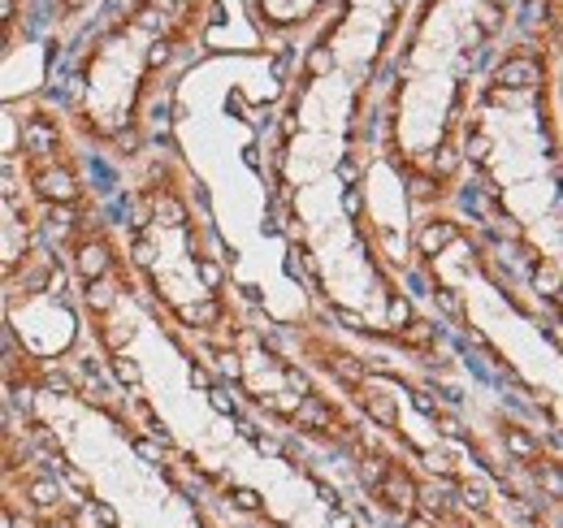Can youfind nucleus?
<instances>
[{"label":"nucleus","instance_id":"nucleus-4","mask_svg":"<svg viewBox=\"0 0 563 528\" xmlns=\"http://www.w3.org/2000/svg\"><path fill=\"white\" fill-rule=\"evenodd\" d=\"M187 53L152 13L126 4L96 35L74 87V127L96 143H118L140 127L147 91L161 82L169 62Z\"/></svg>","mask_w":563,"mask_h":528},{"label":"nucleus","instance_id":"nucleus-1","mask_svg":"<svg viewBox=\"0 0 563 528\" xmlns=\"http://www.w3.org/2000/svg\"><path fill=\"white\" fill-rule=\"evenodd\" d=\"M516 0H417L395 40L390 165L417 199L451 191L460 127L486 82L482 69L507 35Z\"/></svg>","mask_w":563,"mask_h":528},{"label":"nucleus","instance_id":"nucleus-6","mask_svg":"<svg viewBox=\"0 0 563 528\" xmlns=\"http://www.w3.org/2000/svg\"><path fill=\"white\" fill-rule=\"evenodd\" d=\"M4 321L18 333V346L44 364V360H57L74 346V333H78V321H74L70 304L62 299V277H53V268L31 282L22 273V286L9 295L4 304Z\"/></svg>","mask_w":563,"mask_h":528},{"label":"nucleus","instance_id":"nucleus-10","mask_svg":"<svg viewBox=\"0 0 563 528\" xmlns=\"http://www.w3.org/2000/svg\"><path fill=\"white\" fill-rule=\"evenodd\" d=\"M18 31H22V0H0V62L18 48Z\"/></svg>","mask_w":563,"mask_h":528},{"label":"nucleus","instance_id":"nucleus-3","mask_svg":"<svg viewBox=\"0 0 563 528\" xmlns=\"http://www.w3.org/2000/svg\"><path fill=\"white\" fill-rule=\"evenodd\" d=\"M131 252L152 299L165 308V317L178 330L221 333L230 326V304L217 277V261L200 248V230L183 183L165 169H152V178L143 183Z\"/></svg>","mask_w":563,"mask_h":528},{"label":"nucleus","instance_id":"nucleus-2","mask_svg":"<svg viewBox=\"0 0 563 528\" xmlns=\"http://www.w3.org/2000/svg\"><path fill=\"white\" fill-rule=\"evenodd\" d=\"M560 48L516 53L477 87L464 113V152L477 165L486 196L511 217L529 261L547 264V286L560 277Z\"/></svg>","mask_w":563,"mask_h":528},{"label":"nucleus","instance_id":"nucleus-7","mask_svg":"<svg viewBox=\"0 0 563 528\" xmlns=\"http://www.w3.org/2000/svg\"><path fill=\"white\" fill-rule=\"evenodd\" d=\"M35 226L40 221L31 212V187H26L22 161L0 152V282L26 273Z\"/></svg>","mask_w":563,"mask_h":528},{"label":"nucleus","instance_id":"nucleus-11","mask_svg":"<svg viewBox=\"0 0 563 528\" xmlns=\"http://www.w3.org/2000/svg\"><path fill=\"white\" fill-rule=\"evenodd\" d=\"M53 4H57V9H62V13H57V18H62V22H70V18H78V13H82V9H87V4H91V0H53Z\"/></svg>","mask_w":563,"mask_h":528},{"label":"nucleus","instance_id":"nucleus-9","mask_svg":"<svg viewBox=\"0 0 563 528\" xmlns=\"http://www.w3.org/2000/svg\"><path fill=\"white\" fill-rule=\"evenodd\" d=\"M135 9L143 13H152L183 48H196L200 44V31H205V22L212 18V4L217 0H131Z\"/></svg>","mask_w":563,"mask_h":528},{"label":"nucleus","instance_id":"nucleus-5","mask_svg":"<svg viewBox=\"0 0 563 528\" xmlns=\"http://www.w3.org/2000/svg\"><path fill=\"white\" fill-rule=\"evenodd\" d=\"M429 234L438 239V230L429 226ZM442 243V239H438ZM455 248L464 261H451V256H429V268L442 286H451V295L460 299L468 326H477V333L498 346L503 364H511L538 395H547L555 403V391H560V360H555V346L542 342V333L533 330V321L520 317V308L507 299V290H498L486 264L482 261H468V243L455 234ZM446 252V248H442Z\"/></svg>","mask_w":563,"mask_h":528},{"label":"nucleus","instance_id":"nucleus-8","mask_svg":"<svg viewBox=\"0 0 563 528\" xmlns=\"http://www.w3.org/2000/svg\"><path fill=\"white\" fill-rule=\"evenodd\" d=\"M334 4L339 0H252V22L261 26V35L286 40V35H303V31L325 26Z\"/></svg>","mask_w":563,"mask_h":528}]
</instances>
